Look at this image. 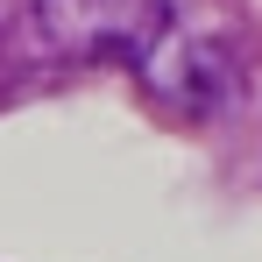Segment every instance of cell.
Segmentation results:
<instances>
[{"instance_id": "1", "label": "cell", "mask_w": 262, "mask_h": 262, "mask_svg": "<svg viewBox=\"0 0 262 262\" xmlns=\"http://www.w3.org/2000/svg\"><path fill=\"white\" fill-rule=\"evenodd\" d=\"M36 29L71 64L142 71L170 43V0H36Z\"/></svg>"}, {"instance_id": "2", "label": "cell", "mask_w": 262, "mask_h": 262, "mask_svg": "<svg viewBox=\"0 0 262 262\" xmlns=\"http://www.w3.org/2000/svg\"><path fill=\"white\" fill-rule=\"evenodd\" d=\"M142 71H149V92L170 99V106H184V114H213L220 99L234 92V71H227V57L213 43H184V50L163 43Z\"/></svg>"}]
</instances>
